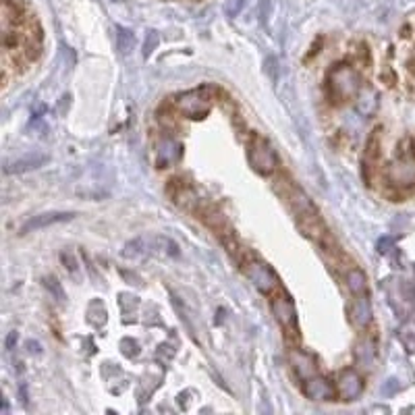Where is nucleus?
<instances>
[{"mask_svg": "<svg viewBox=\"0 0 415 415\" xmlns=\"http://www.w3.org/2000/svg\"><path fill=\"white\" fill-rule=\"evenodd\" d=\"M73 216H75L73 212H44V214H38V216L29 218V220L21 227V235L40 231V229H46V227L58 225V223H67V220H71Z\"/></svg>", "mask_w": 415, "mask_h": 415, "instance_id": "nucleus-11", "label": "nucleus"}, {"mask_svg": "<svg viewBox=\"0 0 415 415\" xmlns=\"http://www.w3.org/2000/svg\"><path fill=\"white\" fill-rule=\"evenodd\" d=\"M303 395L310 399V401H332L336 390L334 386L322 378V376H310L308 380H303Z\"/></svg>", "mask_w": 415, "mask_h": 415, "instance_id": "nucleus-9", "label": "nucleus"}, {"mask_svg": "<svg viewBox=\"0 0 415 415\" xmlns=\"http://www.w3.org/2000/svg\"><path fill=\"white\" fill-rule=\"evenodd\" d=\"M349 320L360 330L368 328L369 322H371V303H369L368 293L353 295V301L349 305Z\"/></svg>", "mask_w": 415, "mask_h": 415, "instance_id": "nucleus-10", "label": "nucleus"}, {"mask_svg": "<svg viewBox=\"0 0 415 415\" xmlns=\"http://www.w3.org/2000/svg\"><path fill=\"white\" fill-rule=\"evenodd\" d=\"M347 289H349L351 295L368 293V277H366V272L360 270V268H351L347 272Z\"/></svg>", "mask_w": 415, "mask_h": 415, "instance_id": "nucleus-17", "label": "nucleus"}, {"mask_svg": "<svg viewBox=\"0 0 415 415\" xmlns=\"http://www.w3.org/2000/svg\"><path fill=\"white\" fill-rule=\"evenodd\" d=\"M289 360H291V366H293V369L297 371V376L301 380H308L310 376H314L318 371V362H316V357L312 353L295 349V351H291Z\"/></svg>", "mask_w": 415, "mask_h": 415, "instance_id": "nucleus-13", "label": "nucleus"}, {"mask_svg": "<svg viewBox=\"0 0 415 415\" xmlns=\"http://www.w3.org/2000/svg\"><path fill=\"white\" fill-rule=\"evenodd\" d=\"M386 177L395 187H411V185H415V158H409V156L397 158L388 166Z\"/></svg>", "mask_w": 415, "mask_h": 415, "instance_id": "nucleus-8", "label": "nucleus"}, {"mask_svg": "<svg viewBox=\"0 0 415 415\" xmlns=\"http://www.w3.org/2000/svg\"><path fill=\"white\" fill-rule=\"evenodd\" d=\"M355 108L364 117H374L378 110V93L371 88H362L357 98H355Z\"/></svg>", "mask_w": 415, "mask_h": 415, "instance_id": "nucleus-15", "label": "nucleus"}, {"mask_svg": "<svg viewBox=\"0 0 415 415\" xmlns=\"http://www.w3.org/2000/svg\"><path fill=\"white\" fill-rule=\"evenodd\" d=\"M243 272H245V277L249 278V282L264 295H270L278 289L277 272L266 262H262L258 258H249L243 264Z\"/></svg>", "mask_w": 415, "mask_h": 415, "instance_id": "nucleus-4", "label": "nucleus"}, {"mask_svg": "<svg viewBox=\"0 0 415 415\" xmlns=\"http://www.w3.org/2000/svg\"><path fill=\"white\" fill-rule=\"evenodd\" d=\"M121 347H123L125 357H129V360L139 355V345L138 341H133V338H123V341H121Z\"/></svg>", "mask_w": 415, "mask_h": 415, "instance_id": "nucleus-22", "label": "nucleus"}, {"mask_svg": "<svg viewBox=\"0 0 415 415\" xmlns=\"http://www.w3.org/2000/svg\"><path fill=\"white\" fill-rule=\"evenodd\" d=\"M27 347H29V353H42V349H40V343H34V341H29V343H27Z\"/></svg>", "mask_w": 415, "mask_h": 415, "instance_id": "nucleus-29", "label": "nucleus"}, {"mask_svg": "<svg viewBox=\"0 0 415 415\" xmlns=\"http://www.w3.org/2000/svg\"><path fill=\"white\" fill-rule=\"evenodd\" d=\"M397 390H399V382H397L395 378L386 380V384L382 386V395H384V397H390V395H395Z\"/></svg>", "mask_w": 415, "mask_h": 415, "instance_id": "nucleus-25", "label": "nucleus"}, {"mask_svg": "<svg viewBox=\"0 0 415 415\" xmlns=\"http://www.w3.org/2000/svg\"><path fill=\"white\" fill-rule=\"evenodd\" d=\"M158 42H160V38H158V34L156 32H147V36H145V42H143V56L147 58L156 46H158Z\"/></svg>", "mask_w": 415, "mask_h": 415, "instance_id": "nucleus-23", "label": "nucleus"}, {"mask_svg": "<svg viewBox=\"0 0 415 415\" xmlns=\"http://www.w3.org/2000/svg\"><path fill=\"white\" fill-rule=\"evenodd\" d=\"M380 129H376L371 133V138L368 139V145H366V160H378V154H380V138H378Z\"/></svg>", "mask_w": 415, "mask_h": 415, "instance_id": "nucleus-20", "label": "nucleus"}, {"mask_svg": "<svg viewBox=\"0 0 415 415\" xmlns=\"http://www.w3.org/2000/svg\"><path fill=\"white\" fill-rule=\"evenodd\" d=\"M360 90H362V77L351 65L341 62L334 69H330L326 92H328V98H330L332 104L341 106V104L357 98Z\"/></svg>", "mask_w": 415, "mask_h": 415, "instance_id": "nucleus-1", "label": "nucleus"}, {"mask_svg": "<svg viewBox=\"0 0 415 415\" xmlns=\"http://www.w3.org/2000/svg\"><path fill=\"white\" fill-rule=\"evenodd\" d=\"M123 256L127 260H138V258L152 256V239L150 237H138V239L129 241L123 249Z\"/></svg>", "mask_w": 415, "mask_h": 415, "instance_id": "nucleus-16", "label": "nucleus"}, {"mask_svg": "<svg viewBox=\"0 0 415 415\" xmlns=\"http://www.w3.org/2000/svg\"><path fill=\"white\" fill-rule=\"evenodd\" d=\"M17 341H19L17 330L8 332V336H6V351H13V349H15V345H17Z\"/></svg>", "mask_w": 415, "mask_h": 415, "instance_id": "nucleus-27", "label": "nucleus"}, {"mask_svg": "<svg viewBox=\"0 0 415 415\" xmlns=\"http://www.w3.org/2000/svg\"><path fill=\"white\" fill-rule=\"evenodd\" d=\"M247 160L249 166L260 173V175H272L278 166L277 152L272 150V145L262 138V136H251L249 145H247Z\"/></svg>", "mask_w": 415, "mask_h": 415, "instance_id": "nucleus-3", "label": "nucleus"}, {"mask_svg": "<svg viewBox=\"0 0 415 415\" xmlns=\"http://www.w3.org/2000/svg\"><path fill=\"white\" fill-rule=\"evenodd\" d=\"M46 162H48L46 154H29V156L17 158V160H13V162H6V164H4V175L29 173V171H36V169L44 166Z\"/></svg>", "mask_w": 415, "mask_h": 415, "instance_id": "nucleus-12", "label": "nucleus"}, {"mask_svg": "<svg viewBox=\"0 0 415 415\" xmlns=\"http://www.w3.org/2000/svg\"><path fill=\"white\" fill-rule=\"evenodd\" d=\"M117 48H119V52L121 54H129L133 48H136V34L131 32V29H127V27H117Z\"/></svg>", "mask_w": 415, "mask_h": 415, "instance_id": "nucleus-18", "label": "nucleus"}, {"mask_svg": "<svg viewBox=\"0 0 415 415\" xmlns=\"http://www.w3.org/2000/svg\"><path fill=\"white\" fill-rule=\"evenodd\" d=\"M245 6V0H231L229 4H227V13H229V17H237L239 13H241V8Z\"/></svg>", "mask_w": 415, "mask_h": 415, "instance_id": "nucleus-24", "label": "nucleus"}, {"mask_svg": "<svg viewBox=\"0 0 415 415\" xmlns=\"http://www.w3.org/2000/svg\"><path fill=\"white\" fill-rule=\"evenodd\" d=\"M390 247H393V239H390V237H384V239L378 241V251H380V253H386Z\"/></svg>", "mask_w": 415, "mask_h": 415, "instance_id": "nucleus-26", "label": "nucleus"}, {"mask_svg": "<svg viewBox=\"0 0 415 415\" xmlns=\"http://www.w3.org/2000/svg\"><path fill=\"white\" fill-rule=\"evenodd\" d=\"M399 338H401V343H403V347L407 349V351H415V322H407L401 326V330H399Z\"/></svg>", "mask_w": 415, "mask_h": 415, "instance_id": "nucleus-19", "label": "nucleus"}, {"mask_svg": "<svg viewBox=\"0 0 415 415\" xmlns=\"http://www.w3.org/2000/svg\"><path fill=\"white\" fill-rule=\"evenodd\" d=\"M376 355H378V347H376V341L371 336H364L357 345H355V351H353V357H355V364L362 366V368H371L374 362H376Z\"/></svg>", "mask_w": 415, "mask_h": 415, "instance_id": "nucleus-14", "label": "nucleus"}, {"mask_svg": "<svg viewBox=\"0 0 415 415\" xmlns=\"http://www.w3.org/2000/svg\"><path fill=\"white\" fill-rule=\"evenodd\" d=\"M44 286H46L48 291L54 295V299H56L58 303H62V301H65V291H62V286H60V282H58L56 278L54 277L44 278Z\"/></svg>", "mask_w": 415, "mask_h": 415, "instance_id": "nucleus-21", "label": "nucleus"}, {"mask_svg": "<svg viewBox=\"0 0 415 415\" xmlns=\"http://www.w3.org/2000/svg\"><path fill=\"white\" fill-rule=\"evenodd\" d=\"M266 65H268V71H270V75H272V81H277V58L270 56Z\"/></svg>", "mask_w": 415, "mask_h": 415, "instance_id": "nucleus-28", "label": "nucleus"}, {"mask_svg": "<svg viewBox=\"0 0 415 415\" xmlns=\"http://www.w3.org/2000/svg\"><path fill=\"white\" fill-rule=\"evenodd\" d=\"M272 308V316L277 318V322L289 332V334H297L299 332V324H297V308L293 303V299L284 293H278L277 297L270 303Z\"/></svg>", "mask_w": 415, "mask_h": 415, "instance_id": "nucleus-5", "label": "nucleus"}, {"mask_svg": "<svg viewBox=\"0 0 415 415\" xmlns=\"http://www.w3.org/2000/svg\"><path fill=\"white\" fill-rule=\"evenodd\" d=\"M183 156V145L173 138V136H162L156 143V166L158 169H169L177 164Z\"/></svg>", "mask_w": 415, "mask_h": 415, "instance_id": "nucleus-7", "label": "nucleus"}, {"mask_svg": "<svg viewBox=\"0 0 415 415\" xmlns=\"http://www.w3.org/2000/svg\"><path fill=\"white\" fill-rule=\"evenodd\" d=\"M214 102V90L212 88H197V90H189L177 95L175 104L181 110V114H185L187 119H204Z\"/></svg>", "mask_w": 415, "mask_h": 415, "instance_id": "nucleus-2", "label": "nucleus"}, {"mask_svg": "<svg viewBox=\"0 0 415 415\" xmlns=\"http://www.w3.org/2000/svg\"><path fill=\"white\" fill-rule=\"evenodd\" d=\"M336 393L343 401H355L364 393V378L357 369H343L336 378Z\"/></svg>", "mask_w": 415, "mask_h": 415, "instance_id": "nucleus-6", "label": "nucleus"}]
</instances>
